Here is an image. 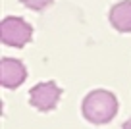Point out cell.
<instances>
[{"label": "cell", "mask_w": 131, "mask_h": 129, "mask_svg": "<svg viewBox=\"0 0 131 129\" xmlns=\"http://www.w3.org/2000/svg\"><path fill=\"white\" fill-rule=\"evenodd\" d=\"M62 96V89L54 81H42L35 85L29 93V102L41 112H50L58 106V100Z\"/></svg>", "instance_id": "cell-3"}, {"label": "cell", "mask_w": 131, "mask_h": 129, "mask_svg": "<svg viewBox=\"0 0 131 129\" xmlns=\"http://www.w3.org/2000/svg\"><path fill=\"white\" fill-rule=\"evenodd\" d=\"M27 77L23 62L16 58H2L0 60V83L6 89H17Z\"/></svg>", "instance_id": "cell-4"}, {"label": "cell", "mask_w": 131, "mask_h": 129, "mask_svg": "<svg viewBox=\"0 0 131 129\" xmlns=\"http://www.w3.org/2000/svg\"><path fill=\"white\" fill-rule=\"evenodd\" d=\"M122 129H131V120H127V121H125V123H123V125H122Z\"/></svg>", "instance_id": "cell-7"}, {"label": "cell", "mask_w": 131, "mask_h": 129, "mask_svg": "<svg viewBox=\"0 0 131 129\" xmlns=\"http://www.w3.org/2000/svg\"><path fill=\"white\" fill-rule=\"evenodd\" d=\"M110 23L119 33H131V0H122L112 6Z\"/></svg>", "instance_id": "cell-5"}, {"label": "cell", "mask_w": 131, "mask_h": 129, "mask_svg": "<svg viewBox=\"0 0 131 129\" xmlns=\"http://www.w3.org/2000/svg\"><path fill=\"white\" fill-rule=\"evenodd\" d=\"M33 37V27L23 17L8 16L0 23V39L6 46L12 48H23Z\"/></svg>", "instance_id": "cell-2"}, {"label": "cell", "mask_w": 131, "mask_h": 129, "mask_svg": "<svg viewBox=\"0 0 131 129\" xmlns=\"http://www.w3.org/2000/svg\"><path fill=\"white\" fill-rule=\"evenodd\" d=\"M21 4L25 6V8H29V10H35V12H41V10H45V8H48L50 4H52L54 0H19Z\"/></svg>", "instance_id": "cell-6"}, {"label": "cell", "mask_w": 131, "mask_h": 129, "mask_svg": "<svg viewBox=\"0 0 131 129\" xmlns=\"http://www.w3.org/2000/svg\"><path fill=\"white\" fill-rule=\"evenodd\" d=\"M118 112V98L104 89H96L89 93L83 100V116L94 125H104L114 120Z\"/></svg>", "instance_id": "cell-1"}]
</instances>
